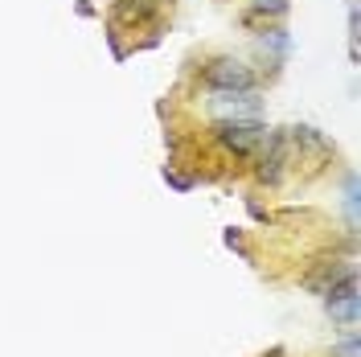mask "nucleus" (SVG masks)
<instances>
[{
    "label": "nucleus",
    "instance_id": "obj_1",
    "mask_svg": "<svg viewBox=\"0 0 361 357\" xmlns=\"http://www.w3.org/2000/svg\"><path fill=\"white\" fill-rule=\"evenodd\" d=\"M218 140L222 144H230L234 152H255L259 144H267L271 135H267V128L263 123H255V119H226V123H218Z\"/></svg>",
    "mask_w": 361,
    "mask_h": 357
},
{
    "label": "nucleus",
    "instance_id": "obj_2",
    "mask_svg": "<svg viewBox=\"0 0 361 357\" xmlns=\"http://www.w3.org/2000/svg\"><path fill=\"white\" fill-rule=\"evenodd\" d=\"M205 83H209L214 90H250L255 87L250 70L243 66V62H234V58H218V62H209Z\"/></svg>",
    "mask_w": 361,
    "mask_h": 357
},
{
    "label": "nucleus",
    "instance_id": "obj_3",
    "mask_svg": "<svg viewBox=\"0 0 361 357\" xmlns=\"http://www.w3.org/2000/svg\"><path fill=\"white\" fill-rule=\"evenodd\" d=\"M329 313L337 320H345V325H353V316H357V284H353V275L341 279V288H329Z\"/></svg>",
    "mask_w": 361,
    "mask_h": 357
},
{
    "label": "nucleus",
    "instance_id": "obj_4",
    "mask_svg": "<svg viewBox=\"0 0 361 357\" xmlns=\"http://www.w3.org/2000/svg\"><path fill=\"white\" fill-rule=\"evenodd\" d=\"M263 49H271L275 58H288V49H292V37H288L283 29H271L267 37H263Z\"/></svg>",
    "mask_w": 361,
    "mask_h": 357
}]
</instances>
